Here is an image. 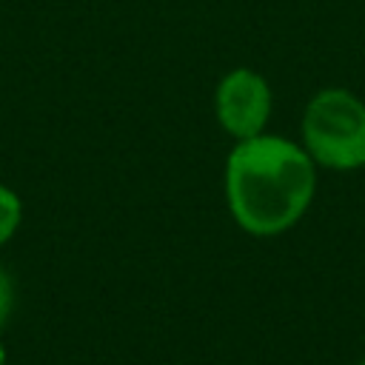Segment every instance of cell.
Returning <instances> with one entry per match:
<instances>
[{"label":"cell","mask_w":365,"mask_h":365,"mask_svg":"<svg viewBox=\"0 0 365 365\" xmlns=\"http://www.w3.org/2000/svg\"><path fill=\"white\" fill-rule=\"evenodd\" d=\"M317 163L285 137L237 140L225 160V200L234 222L254 237H274L302 220L314 200Z\"/></svg>","instance_id":"cell-1"},{"label":"cell","mask_w":365,"mask_h":365,"mask_svg":"<svg viewBox=\"0 0 365 365\" xmlns=\"http://www.w3.org/2000/svg\"><path fill=\"white\" fill-rule=\"evenodd\" d=\"M302 148L317 165L354 171L365 165V103L348 88H322L302 114Z\"/></svg>","instance_id":"cell-2"},{"label":"cell","mask_w":365,"mask_h":365,"mask_svg":"<svg viewBox=\"0 0 365 365\" xmlns=\"http://www.w3.org/2000/svg\"><path fill=\"white\" fill-rule=\"evenodd\" d=\"M0 365H6V345H3V339H0Z\"/></svg>","instance_id":"cell-6"},{"label":"cell","mask_w":365,"mask_h":365,"mask_svg":"<svg viewBox=\"0 0 365 365\" xmlns=\"http://www.w3.org/2000/svg\"><path fill=\"white\" fill-rule=\"evenodd\" d=\"M214 111L222 131L237 140L262 134L271 117V88L265 77L254 68L228 71L217 86Z\"/></svg>","instance_id":"cell-3"},{"label":"cell","mask_w":365,"mask_h":365,"mask_svg":"<svg viewBox=\"0 0 365 365\" xmlns=\"http://www.w3.org/2000/svg\"><path fill=\"white\" fill-rule=\"evenodd\" d=\"M11 305H14V288H11V277H9V274L0 268V325L9 319Z\"/></svg>","instance_id":"cell-5"},{"label":"cell","mask_w":365,"mask_h":365,"mask_svg":"<svg viewBox=\"0 0 365 365\" xmlns=\"http://www.w3.org/2000/svg\"><path fill=\"white\" fill-rule=\"evenodd\" d=\"M359 365H365V359H362V362H359Z\"/></svg>","instance_id":"cell-7"},{"label":"cell","mask_w":365,"mask_h":365,"mask_svg":"<svg viewBox=\"0 0 365 365\" xmlns=\"http://www.w3.org/2000/svg\"><path fill=\"white\" fill-rule=\"evenodd\" d=\"M20 220H23V202L20 197L0 182V245H6L14 231L20 228Z\"/></svg>","instance_id":"cell-4"}]
</instances>
